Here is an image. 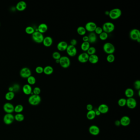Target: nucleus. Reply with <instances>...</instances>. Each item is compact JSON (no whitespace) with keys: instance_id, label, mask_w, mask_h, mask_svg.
Here are the masks:
<instances>
[{"instance_id":"7c9ffc66","label":"nucleus","mask_w":140,"mask_h":140,"mask_svg":"<svg viewBox=\"0 0 140 140\" xmlns=\"http://www.w3.org/2000/svg\"><path fill=\"white\" fill-rule=\"evenodd\" d=\"M15 117V120H16V121L18 122H22V121H23L24 120V116L23 115V114H22L21 113H17L16 114L15 116H14Z\"/></svg>"},{"instance_id":"e433bc0d","label":"nucleus","mask_w":140,"mask_h":140,"mask_svg":"<svg viewBox=\"0 0 140 140\" xmlns=\"http://www.w3.org/2000/svg\"><path fill=\"white\" fill-rule=\"evenodd\" d=\"M96 52V49L95 47H90L88 51H87V53L89 55L95 54Z\"/></svg>"},{"instance_id":"f257e3e1","label":"nucleus","mask_w":140,"mask_h":140,"mask_svg":"<svg viewBox=\"0 0 140 140\" xmlns=\"http://www.w3.org/2000/svg\"><path fill=\"white\" fill-rule=\"evenodd\" d=\"M41 97L39 95H31L28 98V102L32 106H37L39 105L41 102Z\"/></svg>"},{"instance_id":"864d4df0","label":"nucleus","mask_w":140,"mask_h":140,"mask_svg":"<svg viewBox=\"0 0 140 140\" xmlns=\"http://www.w3.org/2000/svg\"><path fill=\"white\" fill-rule=\"evenodd\" d=\"M55 63H56L59 64V63H60V60H59H59H55Z\"/></svg>"},{"instance_id":"bb28decb","label":"nucleus","mask_w":140,"mask_h":140,"mask_svg":"<svg viewBox=\"0 0 140 140\" xmlns=\"http://www.w3.org/2000/svg\"><path fill=\"white\" fill-rule=\"evenodd\" d=\"M86 117L88 120H93L96 117L95 110H92L91 111H88L86 114Z\"/></svg>"},{"instance_id":"dca6fc26","label":"nucleus","mask_w":140,"mask_h":140,"mask_svg":"<svg viewBox=\"0 0 140 140\" xmlns=\"http://www.w3.org/2000/svg\"><path fill=\"white\" fill-rule=\"evenodd\" d=\"M27 3L24 1L19 2L16 5V9L20 12L23 11L27 8Z\"/></svg>"},{"instance_id":"c85d7f7f","label":"nucleus","mask_w":140,"mask_h":140,"mask_svg":"<svg viewBox=\"0 0 140 140\" xmlns=\"http://www.w3.org/2000/svg\"><path fill=\"white\" fill-rule=\"evenodd\" d=\"M90 47V43L88 42H83L81 44V48L82 50L83 51H87Z\"/></svg>"},{"instance_id":"c03bdc74","label":"nucleus","mask_w":140,"mask_h":140,"mask_svg":"<svg viewBox=\"0 0 140 140\" xmlns=\"http://www.w3.org/2000/svg\"><path fill=\"white\" fill-rule=\"evenodd\" d=\"M13 88V92H17L19 91V88H20V86L19 84H15L12 86Z\"/></svg>"},{"instance_id":"a211bd4d","label":"nucleus","mask_w":140,"mask_h":140,"mask_svg":"<svg viewBox=\"0 0 140 140\" xmlns=\"http://www.w3.org/2000/svg\"><path fill=\"white\" fill-rule=\"evenodd\" d=\"M68 46V44L65 41H61L57 44V48L59 51H65L67 49Z\"/></svg>"},{"instance_id":"4be33fe9","label":"nucleus","mask_w":140,"mask_h":140,"mask_svg":"<svg viewBox=\"0 0 140 140\" xmlns=\"http://www.w3.org/2000/svg\"><path fill=\"white\" fill-rule=\"evenodd\" d=\"M98 110L99 111V112L102 114H105L108 113L109 110V108L108 106L106 104H102L99 105Z\"/></svg>"},{"instance_id":"8fccbe9b","label":"nucleus","mask_w":140,"mask_h":140,"mask_svg":"<svg viewBox=\"0 0 140 140\" xmlns=\"http://www.w3.org/2000/svg\"><path fill=\"white\" fill-rule=\"evenodd\" d=\"M95 111V115L96 116H99L101 115V113L99 112V111L97 109Z\"/></svg>"},{"instance_id":"f704fd0d","label":"nucleus","mask_w":140,"mask_h":140,"mask_svg":"<svg viewBox=\"0 0 140 140\" xmlns=\"http://www.w3.org/2000/svg\"><path fill=\"white\" fill-rule=\"evenodd\" d=\"M126 102H127V99L125 98H122L118 100V103L120 107H124L126 105Z\"/></svg>"},{"instance_id":"58836bf2","label":"nucleus","mask_w":140,"mask_h":140,"mask_svg":"<svg viewBox=\"0 0 140 140\" xmlns=\"http://www.w3.org/2000/svg\"><path fill=\"white\" fill-rule=\"evenodd\" d=\"M52 57L54 60H59L61 57V54L58 51H55L53 53Z\"/></svg>"},{"instance_id":"20e7f679","label":"nucleus","mask_w":140,"mask_h":140,"mask_svg":"<svg viewBox=\"0 0 140 140\" xmlns=\"http://www.w3.org/2000/svg\"><path fill=\"white\" fill-rule=\"evenodd\" d=\"M103 49L107 54H113L115 51V47L114 45L111 43H107L104 44Z\"/></svg>"},{"instance_id":"2eb2a0df","label":"nucleus","mask_w":140,"mask_h":140,"mask_svg":"<svg viewBox=\"0 0 140 140\" xmlns=\"http://www.w3.org/2000/svg\"><path fill=\"white\" fill-rule=\"evenodd\" d=\"M89 133L92 135L97 136L100 133V129L97 126L92 125L89 127Z\"/></svg>"},{"instance_id":"a18cd8bd","label":"nucleus","mask_w":140,"mask_h":140,"mask_svg":"<svg viewBox=\"0 0 140 140\" xmlns=\"http://www.w3.org/2000/svg\"><path fill=\"white\" fill-rule=\"evenodd\" d=\"M77 44V41L76 39H73L70 41V45H71L75 46Z\"/></svg>"},{"instance_id":"3c124183","label":"nucleus","mask_w":140,"mask_h":140,"mask_svg":"<svg viewBox=\"0 0 140 140\" xmlns=\"http://www.w3.org/2000/svg\"><path fill=\"white\" fill-rule=\"evenodd\" d=\"M8 91H9V92H13V88L12 86H10L9 87V88H8Z\"/></svg>"},{"instance_id":"a19ab883","label":"nucleus","mask_w":140,"mask_h":140,"mask_svg":"<svg viewBox=\"0 0 140 140\" xmlns=\"http://www.w3.org/2000/svg\"><path fill=\"white\" fill-rule=\"evenodd\" d=\"M41 89L38 87H36L35 88H34L32 90V92L34 95H39L41 93Z\"/></svg>"},{"instance_id":"b1692460","label":"nucleus","mask_w":140,"mask_h":140,"mask_svg":"<svg viewBox=\"0 0 140 140\" xmlns=\"http://www.w3.org/2000/svg\"><path fill=\"white\" fill-rule=\"evenodd\" d=\"M99 59L98 55L96 54H94L92 55H89L88 61L92 64H95L99 61Z\"/></svg>"},{"instance_id":"39448f33","label":"nucleus","mask_w":140,"mask_h":140,"mask_svg":"<svg viewBox=\"0 0 140 140\" xmlns=\"http://www.w3.org/2000/svg\"><path fill=\"white\" fill-rule=\"evenodd\" d=\"M44 35L43 34L39 32L38 31H35V32L32 35V38L35 43L38 44H40L43 43L44 39Z\"/></svg>"},{"instance_id":"6ab92c4d","label":"nucleus","mask_w":140,"mask_h":140,"mask_svg":"<svg viewBox=\"0 0 140 140\" xmlns=\"http://www.w3.org/2000/svg\"><path fill=\"white\" fill-rule=\"evenodd\" d=\"M22 91L23 93L26 95H31L32 92V88L31 85H29L28 84H26L23 87Z\"/></svg>"},{"instance_id":"f3484780","label":"nucleus","mask_w":140,"mask_h":140,"mask_svg":"<svg viewBox=\"0 0 140 140\" xmlns=\"http://www.w3.org/2000/svg\"><path fill=\"white\" fill-rule=\"evenodd\" d=\"M120 121V125L124 127L129 125L131 123L130 118L127 116H124L122 117Z\"/></svg>"},{"instance_id":"a878e982","label":"nucleus","mask_w":140,"mask_h":140,"mask_svg":"<svg viewBox=\"0 0 140 140\" xmlns=\"http://www.w3.org/2000/svg\"><path fill=\"white\" fill-rule=\"evenodd\" d=\"M126 97L128 98L133 97L134 94V91L131 88H128L124 92Z\"/></svg>"},{"instance_id":"f03ea898","label":"nucleus","mask_w":140,"mask_h":140,"mask_svg":"<svg viewBox=\"0 0 140 140\" xmlns=\"http://www.w3.org/2000/svg\"><path fill=\"white\" fill-rule=\"evenodd\" d=\"M122 13V11L120 9L116 8L110 11L108 16L111 19L115 20L121 16Z\"/></svg>"},{"instance_id":"37998d69","label":"nucleus","mask_w":140,"mask_h":140,"mask_svg":"<svg viewBox=\"0 0 140 140\" xmlns=\"http://www.w3.org/2000/svg\"><path fill=\"white\" fill-rule=\"evenodd\" d=\"M134 88L136 90H140V81L139 80H136L134 82Z\"/></svg>"},{"instance_id":"603ef678","label":"nucleus","mask_w":140,"mask_h":140,"mask_svg":"<svg viewBox=\"0 0 140 140\" xmlns=\"http://www.w3.org/2000/svg\"><path fill=\"white\" fill-rule=\"evenodd\" d=\"M109 11H106L105 12V14L106 15H109Z\"/></svg>"},{"instance_id":"cd10ccee","label":"nucleus","mask_w":140,"mask_h":140,"mask_svg":"<svg viewBox=\"0 0 140 140\" xmlns=\"http://www.w3.org/2000/svg\"><path fill=\"white\" fill-rule=\"evenodd\" d=\"M15 97V92H8L5 95V99L7 101H11Z\"/></svg>"},{"instance_id":"9b49d317","label":"nucleus","mask_w":140,"mask_h":140,"mask_svg":"<svg viewBox=\"0 0 140 140\" xmlns=\"http://www.w3.org/2000/svg\"><path fill=\"white\" fill-rule=\"evenodd\" d=\"M14 106L10 102H6L3 105V110L7 113H12L14 112Z\"/></svg>"},{"instance_id":"4468645a","label":"nucleus","mask_w":140,"mask_h":140,"mask_svg":"<svg viewBox=\"0 0 140 140\" xmlns=\"http://www.w3.org/2000/svg\"><path fill=\"white\" fill-rule=\"evenodd\" d=\"M126 105L130 109H134L137 106V102L136 99L133 97L129 98L127 99Z\"/></svg>"},{"instance_id":"ea45409f","label":"nucleus","mask_w":140,"mask_h":140,"mask_svg":"<svg viewBox=\"0 0 140 140\" xmlns=\"http://www.w3.org/2000/svg\"><path fill=\"white\" fill-rule=\"evenodd\" d=\"M35 71L36 73L38 74H41L42 73H43V71H44V68L42 67V66H38L36 67L35 69Z\"/></svg>"},{"instance_id":"473e14b6","label":"nucleus","mask_w":140,"mask_h":140,"mask_svg":"<svg viewBox=\"0 0 140 140\" xmlns=\"http://www.w3.org/2000/svg\"><path fill=\"white\" fill-rule=\"evenodd\" d=\"M27 79L28 84L31 86L34 85L36 83V80L34 76L31 75L29 77H28Z\"/></svg>"},{"instance_id":"393cba45","label":"nucleus","mask_w":140,"mask_h":140,"mask_svg":"<svg viewBox=\"0 0 140 140\" xmlns=\"http://www.w3.org/2000/svg\"><path fill=\"white\" fill-rule=\"evenodd\" d=\"M54 68L51 66L47 65L44 68L43 73L47 75H49L53 73Z\"/></svg>"},{"instance_id":"de8ad7c7","label":"nucleus","mask_w":140,"mask_h":140,"mask_svg":"<svg viewBox=\"0 0 140 140\" xmlns=\"http://www.w3.org/2000/svg\"><path fill=\"white\" fill-rule=\"evenodd\" d=\"M83 41V42H88V36L87 35H84L83 38H82Z\"/></svg>"},{"instance_id":"09e8293b","label":"nucleus","mask_w":140,"mask_h":140,"mask_svg":"<svg viewBox=\"0 0 140 140\" xmlns=\"http://www.w3.org/2000/svg\"><path fill=\"white\" fill-rule=\"evenodd\" d=\"M115 125L117 126V127L119 126L120 125V120H116L115 121Z\"/></svg>"},{"instance_id":"6e6d98bb","label":"nucleus","mask_w":140,"mask_h":140,"mask_svg":"<svg viewBox=\"0 0 140 140\" xmlns=\"http://www.w3.org/2000/svg\"></svg>"},{"instance_id":"c9c22d12","label":"nucleus","mask_w":140,"mask_h":140,"mask_svg":"<svg viewBox=\"0 0 140 140\" xmlns=\"http://www.w3.org/2000/svg\"><path fill=\"white\" fill-rule=\"evenodd\" d=\"M107 61L109 63L114 62L115 60V57L113 54H108L107 57Z\"/></svg>"},{"instance_id":"6e6552de","label":"nucleus","mask_w":140,"mask_h":140,"mask_svg":"<svg viewBox=\"0 0 140 140\" xmlns=\"http://www.w3.org/2000/svg\"><path fill=\"white\" fill-rule=\"evenodd\" d=\"M3 120L5 124L10 125L15 120V117L12 113H6L3 117Z\"/></svg>"},{"instance_id":"423d86ee","label":"nucleus","mask_w":140,"mask_h":140,"mask_svg":"<svg viewBox=\"0 0 140 140\" xmlns=\"http://www.w3.org/2000/svg\"><path fill=\"white\" fill-rule=\"evenodd\" d=\"M59 60V64L63 68H67L70 66L71 61L69 58L67 56H62Z\"/></svg>"},{"instance_id":"c756f323","label":"nucleus","mask_w":140,"mask_h":140,"mask_svg":"<svg viewBox=\"0 0 140 140\" xmlns=\"http://www.w3.org/2000/svg\"><path fill=\"white\" fill-rule=\"evenodd\" d=\"M77 32L81 36H84L86 33V31L85 27L83 26H79L77 28Z\"/></svg>"},{"instance_id":"7ed1b4c3","label":"nucleus","mask_w":140,"mask_h":140,"mask_svg":"<svg viewBox=\"0 0 140 140\" xmlns=\"http://www.w3.org/2000/svg\"><path fill=\"white\" fill-rule=\"evenodd\" d=\"M102 28L103 32H106L107 34L110 33L114 31L115 26L112 22H105L102 26Z\"/></svg>"},{"instance_id":"4c0bfd02","label":"nucleus","mask_w":140,"mask_h":140,"mask_svg":"<svg viewBox=\"0 0 140 140\" xmlns=\"http://www.w3.org/2000/svg\"><path fill=\"white\" fill-rule=\"evenodd\" d=\"M108 38V34L104 32H103L99 35V39L102 41H104V40H107Z\"/></svg>"},{"instance_id":"0eeeda50","label":"nucleus","mask_w":140,"mask_h":140,"mask_svg":"<svg viewBox=\"0 0 140 140\" xmlns=\"http://www.w3.org/2000/svg\"><path fill=\"white\" fill-rule=\"evenodd\" d=\"M32 75L31 70L28 67H23L21 70L20 75L24 79H27Z\"/></svg>"},{"instance_id":"1a4fd4ad","label":"nucleus","mask_w":140,"mask_h":140,"mask_svg":"<svg viewBox=\"0 0 140 140\" xmlns=\"http://www.w3.org/2000/svg\"><path fill=\"white\" fill-rule=\"evenodd\" d=\"M66 51L68 55L70 57H74L76 56L77 53V50L75 46H73L70 44L68 46Z\"/></svg>"},{"instance_id":"49530a36","label":"nucleus","mask_w":140,"mask_h":140,"mask_svg":"<svg viewBox=\"0 0 140 140\" xmlns=\"http://www.w3.org/2000/svg\"><path fill=\"white\" fill-rule=\"evenodd\" d=\"M86 109L88 111H91L93 110V106L91 104H88L86 106Z\"/></svg>"},{"instance_id":"79ce46f5","label":"nucleus","mask_w":140,"mask_h":140,"mask_svg":"<svg viewBox=\"0 0 140 140\" xmlns=\"http://www.w3.org/2000/svg\"><path fill=\"white\" fill-rule=\"evenodd\" d=\"M94 32H94L96 34H97V35H99L100 34L102 33L103 32V31L102 27H99V26H97Z\"/></svg>"},{"instance_id":"9d476101","label":"nucleus","mask_w":140,"mask_h":140,"mask_svg":"<svg viewBox=\"0 0 140 140\" xmlns=\"http://www.w3.org/2000/svg\"><path fill=\"white\" fill-rule=\"evenodd\" d=\"M129 37L132 40L136 41L138 39L140 38V31L136 28L131 30L129 32Z\"/></svg>"},{"instance_id":"aec40b11","label":"nucleus","mask_w":140,"mask_h":140,"mask_svg":"<svg viewBox=\"0 0 140 140\" xmlns=\"http://www.w3.org/2000/svg\"><path fill=\"white\" fill-rule=\"evenodd\" d=\"M53 40V39L50 36H47L44 38L43 43L44 46L47 47H49L52 45Z\"/></svg>"},{"instance_id":"2f4dec72","label":"nucleus","mask_w":140,"mask_h":140,"mask_svg":"<svg viewBox=\"0 0 140 140\" xmlns=\"http://www.w3.org/2000/svg\"><path fill=\"white\" fill-rule=\"evenodd\" d=\"M23 109L24 108L23 105L22 104H18L15 107L14 112L16 113H20L23 111Z\"/></svg>"},{"instance_id":"f8f14e48","label":"nucleus","mask_w":140,"mask_h":140,"mask_svg":"<svg viewBox=\"0 0 140 140\" xmlns=\"http://www.w3.org/2000/svg\"><path fill=\"white\" fill-rule=\"evenodd\" d=\"M97 27V26L95 22H90L87 23L84 27L86 30V31L92 32H94Z\"/></svg>"},{"instance_id":"5fc2aeb1","label":"nucleus","mask_w":140,"mask_h":140,"mask_svg":"<svg viewBox=\"0 0 140 140\" xmlns=\"http://www.w3.org/2000/svg\"><path fill=\"white\" fill-rule=\"evenodd\" d=\"M136 41H137V42H138V43H140V38H139V39H137V40H136Z\"/></svg>"},{"instance_id":"5701e85b","label":"nucleus","mask_w":140,"mask_h":140,"mask_svg":"<svg viewBox=\"0 0 140 140\" xmlns=\"http://www.w3.org/2000/svg\"><path fill=\"white\" fill-rule=\"evenodd\" d=\"M88 42L90 44L94 43L97 40V37L96 34L94 32H90L88 35Z\"/></svg>"},{"instance_id":"412c9836","label":"nucleus","mask_w":140,"mask_h":140,"mask_svg":"<svg viewBox=\"0 0 140 140\" xmlns=\"http://www.w3.org/2000/svg\"><path fill=\"white\" fill-rule=\"evenodd\" d=\"M48 29V26L46 23H42L38 26L37 31L43 34L46 32Z\"/></svg>"},{"instance_id":"ddd939ff","label":"nucleus","mask_w":140,"mask_h":140,"mask_svg":"<svg viewBox=\"0 0 140 140\" xmlns=\"http://www.w3.org/2000/svg\"><path fill=\"white\" fill-rule=\"evenodd\" d=\"M89 57V55L87 53H83L78 55V60L80 63H84L88 61Z\"/></svg>"},{"instance_id":"72a5a7b5","label":"nucleus","mask_w":140,"mask_h":140,"mask_svg":"<svg viewBox=\"0 0 140 140\" xmlns=\"http://www.w3.org/2000/svg\"><path fill=\"white\" fill-rule=\"evenodd\" d=\"M35 32L34 28L31 26H28L25 28V32L28 35H32Z\"/></svg>"}]
</instances>
